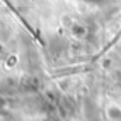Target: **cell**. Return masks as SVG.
Listing matches in <instances>:
<instances>
[{
	"instance_id": "cell-1",
	"label": "cell",
	"mask_w": 121,
	"mask_h": 121,
	"mask_svg": "<svg viewBox=\"0 0 121 121\" xmlns=\"http://www.w3.org/2000/svg\"><path fill=\"white\" fill-rule=\"evenodd\" d=\"M106 116L110 121H121V106H118V104L107 106Z\"/></svg>"
}]
</instances>
